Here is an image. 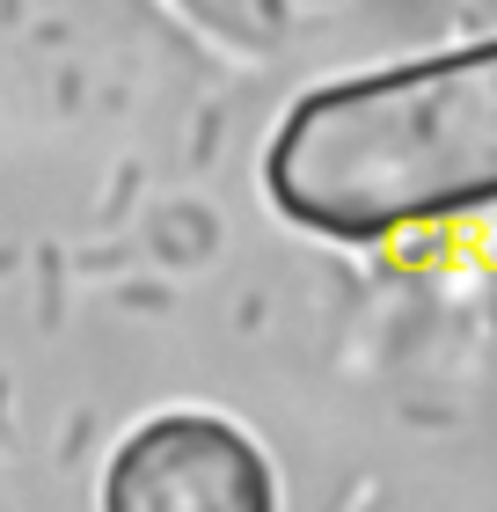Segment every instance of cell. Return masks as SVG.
Wrapping results in <instances>:
<instances>
[{
    "mask_svg": "<svg viewBox=\"0 0 497 512\" xmlns=\"http://www.w3.org/2000/svg\"><path fill=\"white\" fill-rule=\"evenodd\" d=\"M264 191L344 249L497 213V37L322 81L264 147Z\"/></svg>",
    "mask_w": 497,
    "mask_h": 512,
    "instance_id": "obj_1",
    "label": "cell"
},
{
    "mask_svg": "<svg viewBox=\"0 0 497 512\" xmlns=\"http://www.w3.org/2000/svg\"><path fill=\"white\" fill-rule=\"evenodd\" d=\"M103 512H278V469L227 410H154L103 461Z\"/></svg>",
    "mask_w": 497,
    "mask_h": 512,
    "instance_id": "obj_2",
    "label": "cell"
}]
</instances>
